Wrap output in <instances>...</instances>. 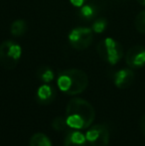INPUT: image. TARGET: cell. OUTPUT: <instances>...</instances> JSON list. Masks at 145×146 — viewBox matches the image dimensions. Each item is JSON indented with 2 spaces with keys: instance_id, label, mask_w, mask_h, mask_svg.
I'll return each mask as SVG.
<instances>
[{
  "instance_id": "6da1fadb",
  "label": "cell",
  "mask_w": 145,
  "mask_h": 146,
  "mask_svg": "<svg viewBox=\"0 0 145 146\" xmlns=\"http://www.w3.org/2000/svg\"><path fill=\"white\" fill-rule=\"evenodd\" d=\"M65 117L68 125L73 129H87L95 118V110L87 100L75 98L69 102Z\"/></svg>"
},
{
  "instance_id": "7a4b0ae2",
  "label": "cell",
  "mask_w": 145,
  "mask_h": 146,
  "mask_svg": "<svg viewBox=\"0 0 145 146\" xmlns=\"http://www.w3.org/2000/svg\"><path fill=\"white\" fill-rule=\"evenodd\" d=\"M57 86L61 92L69 96H77L87 90L89 77L87 73L79 69H69L60 72Z\"/></svg>"
},
{
  "instance_id": "3957f363",
  "label": "cell",
  "mask_w": 145,
  "mask_h": 146,
  "mask_svg": "<svg viewBox=\"0 0 145 146\" xmlns=\"http://www.w3.org/2000/svg\"><path fill=\"white\" fill-rule=\"evenodd\" d=\"M22 55V48L18 43L6 40L0 45V65L5 70H13L17 67Z\"/></svg>"
},
{
  "instance_id": "277c9868",
  "label": "cell",
  "mask_w": 145,
  "mask_h": 146,
  "mask_svg": "<svg viewBox=\"0 0 145 146\" xmlns=\"http://www.w3.org/2000/svg\"><path fill=\"white\" fill-rule=\"evenodd\" d=\"M97 51L99 56L105 62L115 65L123 57V48L121 44L112 38H105L97 44Z\"/></svg>"
},
{
  "instance_id": "5b68a950",
  "label": "cell",
  "mask_w": 145,
  "mask_h": 146,
  "mask_svg": "<svg viewBox=\"0 0 145 146\" xmlns=\"http://www.w3.org/2000/svg\"><path fill=\"white\" fill-rule=\"evenodd\" d=\"M93 41V31L87 27H77L69 34V42L73 49L83 51L91 45Z\"/></svg>"
},
{
  "instance_id": "8992f818",
  "label": "cell",
  "mask_w": 145,
  "mask_h": 146,
  "mask_svg": "<svg viewBox=\"0 0 145 146\" xmlns=\"http://www.w3.org/2000/svg\"><path fill=\"white\" fill-rule=\"evenodd\" d=\"M87 141L91 146H107L109 143V131L103 124H95L89 127L85 133Z\"/></svg>"
},
{
  "instance_id": "52a82bcc",
  "label": "cell",
  "mask_w": 145,
  "mask_h": 146,
  "mask_svg": "<svg viewBox=\"0 0 145 146\" xmlns=\"http://www.w3.org/2000/svg\"><path fill=\"white\" fill-rule=\"evenodd\" d=\"M125 62L131 69H139L145 65V48L140 45L133 46L127 51Z\"/></svg>"
},
{
  "instance_id": "ba28073f",
  "label": "cell",
  "mask_w": 145,
  "mask_h": 146,
  "mask_svg": "<svg viewBox=\"0 0 145 146\" xmlns=\"http://www.w3.org/2000/svg\"><path fill=\"white\" fill-rule=\"evenodd\" d=\"M135 75L131 69H122L114 74L113 82L116 88L125 90L133 84Z\"/></svg>"
},
{
  "instance_id": "9c48e42d",
  "label": "cell",
  "mask_w": 145,
  "mask_h": 146,
  "mask_svg": "<svg viewBox=\"0 0 145 146\" xmlns=\"http://www.w3.org/2000/svg\"><path fill=\"white\" fill-rule=\"evenodd\" d=\"M56 98V90L49 84H44L37 90L36 100L42 106H48L52 104Z\"/></svg>"
},
{
  "instance_id": "30bf717a",
  "label": "cell",
  "mask_w": 145,
  "mask_h": 146,
  "mask_svg": "<svg viewBox=\"0 0 145 146\" xmlns=\"http://www.w3.org/2000/svg\"><path fill=\"white\" fill-rule=\"evenodd\" d=\"M87 143L85 134L81 132L79 129L69 131L64 140V146H87Z\"/></svg>"
},
{
  "instance_id": "8fae6325",
  "label": "cell",
  "mask_w": 145,
  "mask_h": 146,
  "mask_svg": "<svg viewBox=\"0 0 145 146\" xmlns=\"http://www.w3.org/2000/svg\"><path fill=\"white\" fill-rule=\"evenodd\" d=\"M29 146H52V142L45 133L37 132L30 138Z\"/></svg>"
},
{
  "instance_id": "7c38bea8",
  "label": "cell",
  "mask_w": 145,
  "mask_h": 146,
  "mask_svg": "<svg viewBox=\"0 0 145 146\" xmlns=\"http://www.w3.org/2000/svg\"><path fill=\"white\" fill-rule=\"evenodd\" d=\"M26 31H27V23L22 19L15 20V21L11 24V27H10L11 35L14 37L23 36L26 33Z\"/></svg>"
},
{
  "instance_id": "4fadbf2b",
  "label": "cell",
  "mask_w": 145,
  "mask_h": 146,
  "mask_svg": "<svg viewBox=\"0 0 145 146\" xmlns=\"http://www.w3.org/2000/svg\"><path fill=\"white\" fill-rule=\"evenodd\" d=\"M37 76L44 84H50L55 79L53 70L47 66H42L39 68L38 72H37Z\"/></svg>"
},
{
  "instance_id": "5bb4252c",
  "label": "cell",
  "mask_w": 145,
  "mask_h": 146,
  "mask_svg": "<svg viewBox=\"0 0 145 146\" xmlns=\"http://www.w3.org/2000/svg\"><path fill=\"white\" fill-rule=\"evenodd\" d=\"M68 123H67L66 117L65 116H57L53 119L52 121V127L54 130L58 131V132H62L65 131L68 127Z\"/></svg>"
},
{
  "instance_id": "9a60e30c",
  "label": "cell",
  "mask_w": 145,
  "mask_h": 146,
  "mask_svg": "<svg viewBox=\"0 0 145 146\" xmlns=\"http://www.w3.org/2000/svg\"><path fill=\"white\" fill-rule=\"evenodd\" d=\"M135 28L140 34H145V10L141 11L135 18L134 21Z\"/></svg>"
},
{
  "instance_id": "2e32d148",
  "label": "cell",
  "mask_w": 145,
  "mask_h": 146,
  "mask_svg": "<svg viewBox=\"0 0 145 146\" xmlns=\"http://www.w3.org/2000/svg\"><path fill=\"white\" fill-rule=\"evenodd\" d=\"M95 13V10L93 6L91 5H85L81 7V11H79V14H81V17L85 18V19H91Z\"/></svg>"
},
{
  "instance_id": "e0dca14e",
  "label": "cell",
  "mask_w": 145,
  "mask_h": 146,
  "mask_svg": "<svg viewBox=\"0 0 145 146\" xmlns=\"http://www.w3.org/2000/svg\"><path fill=\"white\" fill-rule=\"evenodd\" d=\"M105 28H107V21H105V19L95 20V23H93V31L95 33H97V34L103 33V31L105 30Z\"/></svg>"
},
{
  "instance_id": "ac0fdd59",
  "label": "cell",
  "mask_w": 145,
  "mask_h": 146,
  "mask_svg": "<svg viewBox=\"0 0 145 146\" xmlns=\"http://www.w3.org/2000/svg\"><path fill=\"white\" fill-rule=\"evenodd\" d=\"M70 1L73 6H75V7H81V6L85 3L87 0H70Z\"/></svg>"
},
{
  "instance_id": "d6986e66",
  "label": "cell",
  "mask_w": 145,
  "mask_h": 146,
  "mask_svg": "<svg viewBox=\"0 0 145 146\" xmlns=\"http://www.w3.org/2000/svg\"><path fill=\"white\" fill-rule=\"evenodd\" d=\"M139 127L141 132L143 133V135H145V114L140 118V122H139Z\"/></svg>"
},
{
  "instance_id": "ffe728a7",
  "label": "cell",
  "mask_w": 145,
  "mask_h": 146,
  "mask_svg": "<svg viewBox=\"0 0 145 146\" xmlns=\"http://www.w3.org/2000/svg\"><path fill=\"white\" fill-rule=\"evenodd\" d=\"M137 2L140 4V5H143V6H145V0H137Z\"/></svg>"
}]
</instances>
